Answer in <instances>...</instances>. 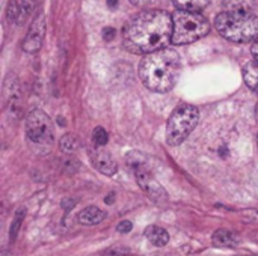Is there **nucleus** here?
I'll list each match as a JSON object with an SVG mask.
<instances>
[{
    "label": "nucleus",
    "mask_w": 258,
    "mask_h": 256,
    "mask_svg": "<svg viewBox=\"0 0 258 256\" xmlns=\"http://www.w3.org/2000/svg\"><path fill=\"white\" fill-rule=\"evenodd\" d=\"M251 51H252V56H254V59L258 62V39L252 44V48H251Z\"/></svg>",
    "instance_id": "5701e85b"
},
{
    "label": "nucleus",
    "mask_w": 258,
    "mask_h": 256,
    "mask_svg": "<svg viewBox=\"0 0 258 256\" xmlns=\"http://www.w3.org/2000/svg\"><path fill=\"white\" fill-rule=\"evenodd\" d=\"M91 160L94 163V166L104 175H113L116 172V163L115 160L110 157V154H107L103 149H95L91 154Z\"/></svg>",
    "instance_id": "1a4fd4ad"
},
{
    "label": "nucleus",
    "mask_w": 258,
    "mask_h": 256,
    "mask_svg": "<svg viewBox=\"0 0 258 256\" xmlns=\"http://www.w3.org/2000/svg\"><path fill=\"white\" fill-rule=\"evenodd\" d=\"M257 0H224L225 12H245L254 14Z\"/></svg>",
    "instance_id": "f8f14e48"
},
{
    "label": "nucleus",
    "mask_w": 258,
    "mask_h": 256,
    "mask_svg": "<svg viewBox=\"0 0 258 256\" xmlns=\"http://www.w3.org/2000/svg\"><path fill=\"white\" fill-rule=\"evenodd\" d=\"M107 5H109V8L115 9L118 6V0H107Z\"/></svg>",
    "instance_id": "b1692460"
},
{
    "label": "nucleus",
    "mask_w": 258,
    "mask_h": 256,
    "mask_svg": "<svg viewBox=\"0 0 258 256\" xmlns=\"http://www.w3.org/2000/svg\"><path fill=\"white\" fill-rule=\"evenodd\" d=\"M132 228H133V225H132V222H128V220H124V222H121V223L118 225V231H119V232H122V234L130 232V231H132Z\"/></svg>",
    "instance_id": "412c9836"
},
{
    "label": "nucleus",
    "mask_w": 258,
    "mask_h": 256,
    "mask_svg": "<svg viewBox=\"0 0 258 256\" xmlns=\"http://www.w3.org/2000/svg\"><path fill=\"white\" fill-rule=\"evenodd\" d=\"M60 146L65 152H74L79 146L77 143V139L73 136V134H65L62 139H60Z\"/></svg>",
    "instance_id": "f3484780"
},
{
    "label": "nucleus",
    "mask_w": 258,
    "mask_h": 256,
    "mask_svg": "<svg viewBox=\"0 0 258 256\" xmlns=\"http://www.w3.org/2000/svg\"><path fill=\"white\" fill-rule=\"evenodd\" d=\"M145 235L150 240L151 244L157 246V247H163L169 243V234L157 225H151L145 229Z\"/></svg>",
    "instance_id": "9b49d317"
},
{
    "label": "nucleus",
    "mask_w": 258,
    "mask_h": 256,
    "mask_svg": "<svg viewBox=\"0 0 258 256\" xmlns=\"http://www.w3.org/2000/svg\"><path fill=\"white\" fill-rule=\"evenodd\" d=\"M106 217V213L103 210H100L98 207H88L85 210H82L77 216V220L80 225H88V226H92V225H97L100 222H103Z\"/></svg>",
    "instance_id": "9d476101"
},
{
    "label": "nucleus",
    "mask_w": 258,
    "mask_h": 256,
    "mask_svg": "<svg viewBox=\"0 0 258 256\" xmlns=\"http://www.w3.org/2000/svg\"><path fill=\"white\" fill-rule=\"evenodd\" d=\"M215 27L225 39L233 42H255L258 39V17L245 12H221Z\"/></svg>",
    "instance_id": "7ed1b4c3"
},
{
    "label": "nucleus",
    "mask_w": 258,
    "mask_h": 256,
    "mask_svg": "<svg viewBox=\"0 0 258 256\" xmlns=\"http://www.w3.org/2000/svg\"><path fill=\"white\" fill-rule=\"evenodd\" d=\"M181 59L172 48H163L147 54L139 65V77L147 89L153 92L171 91L180 75Z\"/></svg>",
    "instance_id": "f03ea898"
},
{
    "label": "nucleus",
    "mask_w": 258,
    "mask_h": 256,
    "mask_svg": "<svg viewBox=\"0 0 258 256\" xmlns=\"http://www.w3.org/2000/svg\"><path fill=\"white\" fill-rule=\"evenodd\" d=\"M24 214H26L24 210H18V211L15 213V219H14V222H12V225H11V240H15V237H17V234H18V231H20L21 222H23V219H24Z\"/></svg>",
    "instance_id": "a211bd4d"
},
{
    "label": "nucleus",
    "mask_w": 258,
    "mask_h": 256,
    "mask_svg": "<svg viewBox=\"0 0 258 256\" xmlns=\"http://www.w3.org/2000/svg\"><path fill=\"white\" fill-rule=\"evenodd\" d=\"M257 145H258V136H257Z\"/></svg>",
    "instance_id": "a878e982"
},
{
    "label": "nucleus",
    "mask_w": 258,
    "mask_h": 256,
    "mask_svg": "<svg viewBox=\"0 0 258 256\" xmlns=\"http://www.w3.org/2000/svg\"><path fill=\"white\" fill-rule=\"evenodd\" d=\"M174 32H172V44L184 45L195 42L206 36L210 30V24L204 15L200 12L189 11H175L172 15Z\"/></svg>",
    "instance_id": "20e7f679"
},
{
    "label": "nucleus",
    "mask_w": 258,
    "mask_h": 256,
    "mask_svg": "<svg viewBox=\"0 0 258 256\" xmlns=\"http://www.w3.org/2000/svg\"><path fill=\"white\" fill-rule=\"evenodd\" d=\"M130 2L136 6H148V5L154 3L156 0H130Z\"/></svg>",
    "instance_id": "4be33fe9"
},
{
    "label": "nucleus",
    "mask_w": 258,
    "mask_h": 256,
    "mask_svg": "<svg viewBox=\"0 0 258 256\" xmlns=\"http://www.w3.org/2000/svg\"><path fill=\"white\" fill-rule=\"evenodd\" d=\"M200 121V110L195 106L183 104L177 107L171 118L168 119L166 127V142L171 146L181 145L189 134L195 130Z\"/></svg>",
    "instance_id": "39448f33"
},
{
    "label": "nucleus",
    "mask_w": 258,
    "mask_h": 256,
    "mask_svg": "<svg viewBox=\"0 0 258 256\" xmlns=\"http://www.w3.org/2000/svg\"><path fill=\"white\" fill-rule=\"evenodd\" d=\"M212 240L216 246H221V247H236L239 244V238L231 231H227V229H218L213 234Z\"/></svg>",
    "instance_id": "ddd939ff"
},
{
    "label": "nucleus",
    "mask_w": 258,
    "mask_h": 256,
    "mask_svg": "<svg viewBox=\"0 0 258 256\" xmlns=\"http://www.w3.org/2000/svg\"><path fill=\"white\" fill-rule=\"evenodd\" d=\"M255 116H257V121H258V104H257V109H255Z\"/></svg>",
    "instance_id": "393cba45"
},
{
    "label": "nucleus",
    "mask_w": 258,
    "mask_h": 256,
    "mask_svg": "<svg viewBox=\"0 0 258 256\" xmlns=\"http://www.w3.org/2000/svg\"><path fill=\"white\" fill-rule=\"evenodd\" d=\"M115 36H116V30H115L113 27H106V29L103 30V38H104V41H112Z\"/></svg>",
    "instance_id": "aec40b11"
},
{
    "label": "nucleus",
    "mask_w": 258,
    "mask_h": 256,
    "mask_svg": "<svg viewBox=\"0 0 258 256\" xmlns=\"http://www.w3.org/2000/svg\"><path fill=\"white\" fill-rule=\"evenodd\" d=\"M242 217H243V220H245V222H249V223H258V208L242 211Z\"/></svg>",
    "instance_id": "6ab92c4d"
},
{
    "label": "nucleus",
    "mask_w": 258,
    "mask_h": 256,
    "mask_svg": "<svg viewBox=\"0 0 258 256\" xmlns=\"http://www.w3.org/2000/svg\"><path fill=\"white\" fill-rule=\"evenodd\" d=\"M92 142L95 145V148H101V146H106L107 142H109V134L104 128L101 127H97L92 133Z\"/></svg>",
    "instance_id": "dca6fc26"
},
{
    "label": "nucleus",
    "mask_w": 258,
    "mask_h": 256,
    "mask_svg": "<svg viewBox=\"0 0 258 256\" xmlns=\"http://www.w3.org/2000/svg\"><path fill=\"white\" fill-rule=\"evenodd\" d=\"M172 17L160 9L144 11L135 15L122 30L124 47L136 54H150L166 48L172 42Z\"/></svg>",
    "instance_id": "f257e3e1"
},
{
    "label": "nucleus",
    "mask_w": 258,
    "mask_h": 256,
    "mask_svg": "<svg viewBox=\"0 0 258 256\" xmlns=\"http://www.w3.org/2000/svg\"><path fill=\"white\" fill-rule=\"evenodd\" d=\"M243 78L245 83L248 84L249 89H252L254 92H258V62L252 60L248 62L243 68Z\"/></svg>",
    "instance_id": "4468645a"
},
{
    "label": "nucleus",
    "mask_w": 258,
    "mask_h": 256,
    "mask_svg": "<svg viewBox=\"0 0 258 256\" xmlns=\"http://www.w3.org/2000/svg\"><path fill=\"white\" fill-rule=\"evenodd\" d=\"M44 33H45V21H44V15L41 14L30 24L29 32L26 35V39L23 42V50L26 53L38 51L41 48V44H42V39H44Z\"/></svg>",
    "instance_id": "6e6552de"
},
{
    "label": "nucleus",
    "mask_w": 258,
    "mask_h": 256,
    "mask_svg": "<svg viewBox=\"0 0 258 256\" xmlns=\"http://www.w3.org/2000/svg\"><path fill=\"white\" fill-rule=\"evenodd\" d=\"M172 2L180 11H189V12H200L204 8H207L210 3V0H172Z\"/></svg>",
    "instance_id": "2eb2a0df"
},
{
    "label": "nucleus",
    "mask_w": 258,
    "mask_h": 256,
    "mask_svg": "<svg viewBox=\"0 0 258 256\" xmlns=\"http://www.w3.org/2000/svg\"><path fill=\"white\" fill-rule=\"evenodd\" d=\"M127 163L135 170V177L138 180V184L145 192V195L154 202H159V204L166 202V199H168L166 190L160 186L159 181L154 180V177L151 175L150 169L145 164L144 157L136 158V152H132L127 155Z\"/></svg>",
    "instance_id": "0eeeda50"
},
{
    "label": "nucleus",
    "mask_w": 258,
    "mask_h": 256,
    "mask_svg": "<svg viewBox=\"0 0 258 256\" xmlns=\"http://www.w3.org/2000/svg\"><path fill=\"white\" fill-rule=\"evenodd\" d=\"M26 134L33 145L50 149L54 140L51 119L39 109L30 110L29 115L26 116Z\"/></svg>",
    "instance_id": "423d86ee"
}]
</instances>
